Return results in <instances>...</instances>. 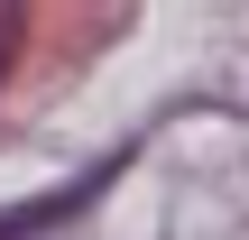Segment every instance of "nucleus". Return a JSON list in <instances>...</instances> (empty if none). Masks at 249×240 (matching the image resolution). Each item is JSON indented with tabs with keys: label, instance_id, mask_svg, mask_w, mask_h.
I'll return each mask as SVG.
<instances>
[{
	"label": "nucleus",
	"instance_id": "obj_1",
	"mask_svg": "<svg viewBox=\"0 0 249 240\" xmlns=\"http://www.w3.org/2000/svg\"><path fill=\"white\" fill-rule=\"evenodd\" d=\"M120 166V157H111ZM111 166H92V176H74L65 194H46V203H18V213H0V240H28V231H46V222H65V213H83L102 185H111Z\"/></svg>",
	"mask_w": 249,
	"mask_h": 240
},
{
	"label": "nucleus",
	"instance_id": "obj_2",
	"mask_svg": "<svg viewBox=\"0 0 249 240\" xmlns=\"http://www.w3.org/2000/svg\"><path fill=\"white\" fill-rule=\"evenodd\" d=\"M9 46H18V18H0V65H9Z\"/></svg>",
	"mask_w": 249,
	"mask_h": 240
}]
</instances>
